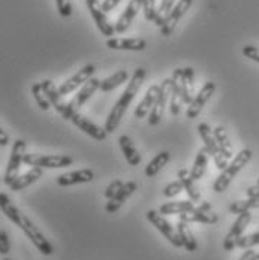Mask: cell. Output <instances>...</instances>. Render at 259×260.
Returning a JSON list of instances; mask_svg holds the SVG:
<instances>
[{
	"label": "cell",
	"instance_id": "cell-1",
	"mask_svg": "<svg viewBox=\"0 0 259 260\" xmlns=\"http://www.w3.org/2000/svg\"><path fill=\"white\" fill-rule=\"evenodd\" d=\"M0 209L15 226H18L26 234L27 238L39 250L41 254L51 256L54 253V247L51 242L45 238V235L41 232V229L27 217L26 214L23 211H20V208L11 201V198L6 193H0Z\"/></svg>",
	"mask_w": 259,
	"mask_h": 260
},
{
	"label": "cell",
	"instance_id": "cell-2",
	"mask_svg": "<svg viewBox=\"0 0 259 260\" xmlns=\"http://www.w3.org/2000/svg\"><path fill=\"white\" fill-rule=\"evenodd\" d=\"M146 77H147V72H146V69H142V68H138V69L133 72V75L130 77V81L128 82L126 90L122 93V96L119 98V101H117V102L114 104V106H112L109 115L106 117V121H105L104 126V129L106 130V133H114V132L117 130L119 124L122 123L123 115L126 114V111H128V108L130 106V104L133 102L135 96H136L138 91L141 90V87H142V84H144V81H146Z\"/></svg>",
	"mask_w": 259,
	"mask_h": 260
},
{
	"label": "cell",
	"instance_id": "cell-3",
	"mask_svg": "<svg viewBox=\"0 0 259 260\" xmlns=\"http://www.w3.org/2000/svg\"><path fill=\"white\" fill-rule=\"evenodd\" d=\"M252 156H253V153L249 148H243L238 154H235V157L231 160V163H228V166L223 171H220L219 177L214 180L213 190L216 193H223L231 185V182L237 177V174L252 160Z\"/></svg>",
	"mask_w": 259,
	"mask_h": 260
},
{
	"label": "cell",
	"instance_id": "cell-4",
	"mask_svg": "<svg viewBox=\"0 0 259 260\" xmlns=\"http://www.w3.org/2000/svg\"><path fill=\"white\" fill-rule=\"evenodd\" d=\"M27 144L24 139H17L12 144V150H11V156L6 165V171L3 175V182L9 187L12 182L18 178L20 174V168L24 163V156H26Z\"/></svg>",
	"mask_w": 259,
	"mask_h": 260
},
{
	"label": "cell",
	"instance_id": "cell-5",
	"mask_svg": "<svg viewBox=\"0 0 259 260\" xmlns=\"http://www.w3.org/2000/svg\"><path fill=\"white\" fill-rule=\"evenodd\" d=\"M24 163L32 168L41 169H59L74 163V158L66 154H26Z\"/></svg>",
	"mask_w": 259,
	"mask_h": 260
},
{
	"label": "cell",
	"instance_id": "cell-6",
	"mask_svg": "<svg viewBox=\"0 0 259 260\" xmlns=\"http://www.w3.org/2000/svg\"><path fill=\"white\" fill-rule=\"evenodd\" d=\"M172 85H174L172 78H165L160 82L156 102L152 108V111H150V114H149V124L150 126H157L162 121L165 109H166V104L169 102V98L172 93Z\"/></svg>",
	"mask_w": 259,
	"mask_h": 260
},
{
	"label": "cell",
	"instance_id": "cell-7",
	"mask_svg": "<svg viewBox=\"0 0 259 260\" xmlns=\"http://www.w3.org/2000/svg\"><path fill=\"white\" fill-rule=\"evenodd\" d=\"M198 133H199V136H201V139L204 142V148L207 150L208 156L213 157L216 168L219 171H223L228 166V158L220 153L217 141H216L214 133H213V129L208 126L207 123H199L198 124Z\"/></svg>",
	"mask_w": 259,
	"mask_h": 260
},
{
	"label": "cell",
	"instance_id": "cell-8",
	"mask_svg": "<svg viewBox=\"0 0 259 260\" xmlns=\"http://www.w3.org/2000/svg\"><path fill=\"white\" fill-rule=\"evenodd\" d=\"M42 88H44V93L47 94V98L50 99L51 102V106L65 118V120H71V117L75 114V112H79V111H74L71 106H69V102L63 101V96L60 94L59 91V87L54 85L51 79H44L42 82Z\"/></svg>",
	"mask_w": 259,
	"mask_h": 260
},
{
	"label": "cell",
	"instance_id": "cell-9",
	"mask_svg": "<svg viewBox=\"0 0 259 260\" xmlns=\"http://www.w3.org/2000/svg\"><path fill=\"white\" fill-rule=\"evenodd\" d=\"M180 220L186 223H204V224H216L219 221L217 214L213 211L211 204L207 201H203L198 207L190 211H186L180 214Z\"/></svg>",
	"mask_w": 259,
	"mask_h": 260
},
{
	"label": "cell",
	"instance_id": "cell-10",
	"mask_svg": "<svg viewBox=\"0 0 259 260\" xmlns=\"http://www.w3.org/2000/svg\"><path fill=\"white\" fill-rule=\"evenodd\" d=\"M146 215H147V220H149V221L155 226L156 229L163 235L176 248L183 247L182 239H180V236L177 234V229H176V228H174V226H172L160 212H157L155 209H149Z\"/></svg>",
	"mask_w": 259,
	"mask_h": 260
},
{
	"label": "cell",
	"instance_id": "cell-11",
	"mask_svg": "<svg viewBox=\"0 0 259 260\" xmlns=\"http://www.w3.org/2000/svg\"><path fill=\"white\" fill-rule=\"evenodd\" d=\"M95 72H96L95 64L89 63V64L82 66L75 75H72L71 78L66 79V81L59 87L60 94H62V96H66V94L74 93L77 88H81V87L89 81V79H92L93 77H95Z\"/></svg>",
	"mask_w": 259,
	"mask_h": 260
},
{
	"label": "cell",
	"instance_id": "cell-12",
	"mask_svg": "<svg viewBox=\"0 0 259 260\" xmlns=\"http://www.w3.org/2000/svg\"><path fill=\"white\" fill-rule=\"evenodd\" d=\"M252 221V212H243L237 217V220L234 221V224L231 226L229 232L226 234L225 239H223V250L225 251H233L234 248L237 247L238 239L244 235V231L247 229L249 223Z\"/></svg>",
	"mask_w": 259,
	"mask_h": 260
},
{
	"label": "cell",
	"instance_id": "cell-13",
	"mask_svg": "<svg viewBox=\"0 0 259 260\" xmlns=\"http://www.w3.org/2000/svg\"><path fill=\"white\" fill-rule=\"evenodd\" d=\"M216 88H217V85H216V82H213V81H207L204 85H203V88L198 91V94L192 99V102L189 104L187 106V111H186V117L187 118H196L198 115H199V112H201V109L206 106L208 101L211 99V96L216 93Z\"/></svg>",
	"mask_w": 259,
	"mask_h": 260
},
{
	"label": "cell",
	"instance_id": "cell-14",
	"mask_svg": "<svg viewBox=\"0 0 259 260\" xmlns=\"http://www.w3.org/2000/svg\"><path fill=\"white\" fill-rule=\"evenodd\" d=\"M192 5H193V0H179V3H176V6L171 9L169 15L166 17V20L160 26L162 36H171L172 35V31L176 30L179 21L184 17V14L190 9Z\"/></svg>",
	"mask_w": 259,
	"mask_h": 260
},
{
	"label": "cell",
	"instance_id": "cell-15",
	"mask_svg": "<svg viewBox=\"0 0 259 260\" xmlns=\"http://www.w3.org/2000/svg\"><path fill=\"white\" fill-rule=\"evenodd\" d=\"M85 5L89 8V12L93 18V21L96 23V27L99 28V31L106 38H112L116 30H114V26H111L106 14L104 12L101 2L99 0H85Z\"/></svg>",
	"mask_w": 259,
	"mask_h": 260
},
{
	"label": "cell",
	"instance_id": "cell-16",
	"mask_svg": "<svg viewBox=\"0 0 259 260\" xmlns=\"http://www.w3.org/2000/svg\"><path fill=\"white\" fill-rule=\"evenodd\" d=\"M69 121H71L75 127H78V129L81 130V132H84L87 136H90L92 139H95V141H98V142H102L105 138H106V135H108L104 127L95 124L92 120H89L87 117L81 115L79 112H75V114L71 117Z\"/></svg>",
	"mask_w": 259,
	"mask_h": 260
},
{
	"label": "cell",
	"instance_id": "cell-17",
	"mask_svg": "<svg viewBox=\"0 0 259 260\" xmlns=\"http://www.w3.org/2000/svg\"><path fill=\"white\" fill-rule=\"evenodd\" d=\"M105 45L109 50L122 51H144L147 48V42L142 38H109Z\"/></svg>",
	"mask_w": 259,
	"mask_h": 260
},
{
	"label": "cell",
	"instance_id": "cell-18",
	"mask_svg": "<svg viewBox=\"0 0 259 260\" xmlns=\"http://www.w3.org/2000/svg\"><path fill=\"white\" fill-rule=\"evenodd\" d=\"M99 87H101V79L95 78V77L92 79H89V81L78 90V93L74 96V99L69 101V106H71L74 111H79V108L85 104V102L99 90Z\"/></svg>",
	"mask_w": 259,
	"mask_h": 260
},
{
	"label": "cell",
	"instance_id": "cell-19",
	"mask_svg": "<svg viewBox=\"0 0 259 260\" xmlns=\"http://www.w3.org/2000/svg\"><path fill=\"white\" fill-rule=\"evenodd\" d=\"M95 180V172L92 169H78L74 172H66L57 177V184L60 187H71L77 184H85Z\"/></svg>",
	"mask_w": 259,
	"mask_h": 260
},
{
	"label": "cell",
	"instance_id": "cell-20",
	"mask_svg": "<svg viewBox=\"0 0 259 260\" xmlns=\"http://www.w3.org/2000/svg\"><path fill=\"white\" fill-rule=\"evenodd\" d=\"M138 188V184L135 181H129V182H125L123 184V187L120 188V191L112 198V199H109L108 202H106V205H105V211L108 212V214H114V212H117L119 209L123 207V204L129 199L130 196L135 193V190Z\"/></svg>",
	"mask_w": 259,
	"mask_h": 260
},
{
	"label": "cell",
	"instance_id": "cell-21",
	"mask_svg": "<svg viewBox=\"0 0 259 260\" xmlns=\"http://www.w3.org/2000/svg\"><path fill=\"white\" fill-rule=\"evenodd\" d=\"M141 8H142V0H130L128 6L125 8L123 14L119 17V20L114 26V30L117 33H125L130 27V24L133 23V20L138 15V12L141 11Z\"/></svg>",
	"mask_w": 259,
	"mask_h": 260
},
{
	"label": "cell",
	"instance_id": "cell-22",
	"mask_svg": "<svg viewBox=\"0 0 259 260\" xmlns=\"http://www.w3.org/2000/svg\"><path fill=\"white\" fill-rule=\"evenodd\" d=\"M177 178L182 181L183 187H184V191L187 193L189 199L192 202H201V193H199V188L196 185V181L193 180V177L190 175V171L187 169H180L177 172Z\"/></svg>",
	"mask_w": 259,
	"mask_h": 260
},
{
	"label": "cell",
	"instance_id": "cell-23",
	"mask_svg": "<svg viewBox=\"0 0 259 260\" xmlns=\"http://www.w3.org/2000/svg\"><path fill=\"white\" fill-rule=\"evenodd\" d=\"M42 175H44V169H41V168H32L30 171H27L26 174L18 175V178L9 185V188L12 191H21V190L27 188L28 185L35 184L39 178H42Z\"/></svg>",
	"mask_w": 259,
	"mask_h": 260
},
{
	"label": "cell",
	"instance_id": "cell-24",
	"mask_svg": "<svg viewBox=\"0 0 259 260\" xmlns=\"http://www.w3.org/2000/svg\"><path fill=\"white\" fill-rule=\"evenodd\" d=\"M157 93H159V85H152L147 90V93L142 98V101L135 108V112L133 114H135L136 118H146L150 114V111H152V108H153V105L156 102Z\"/></svg>",
	"mask_w": 259,
	"mask_h": 260
},
{
	"label": "cell",
	"instance_id": "cell-25",
	"mask_svg": "<svg viewBox=\"0 0 259 260\" xmlns=\"http://www.w3.org/2000/svg\"><path fill=\"white\" fill-rule=\"evenodd\" d=\"M119 145H120L122 153H123V156L130 166H138L141 163V154L138 153V150L135 148L132 139L128 135H122L119 138Z\"/></svg>",
	"mask_w": 259,
	"mask_h": 260
},
{
	"label": "cell",
	"instance_id": "cell-26",
	"mask_svg": "<svg viewBox=\"0 0 259 260\" xmlns=\"http://www.w3.org/2000/svg\"><path fill=\"white\" fill-rule=\"evenodd\" d=\"M176 229H177V234H179L180 239H182L183 247H184L189 253L196 251V250H198V242H196L195 236H193L190 228H189V223L180 220V221L177 223V228H176Z\"/></svg>",
	"mask_w": 259,
	"mask_h": 260
},
{
	"label": "cell",
	"instance_id": "cell-27",
	"mask_svg": "<svg viewBox=\"0 0 259 260\" xmlns=\"http://www.w3.org/2000/svg\"><path fill=\"white\" fill-rule=\"evenodd\" d=\"M169 158H171L169 151H160L159 154H156V156L150 160V163L146 166V177H147V178H153V177H156V175L168 165Z\"/></svg>",
	"mask_w": 259,
	"mask_h": 260
},
{
	"label": "cell",
	"instance_id": "cell-28",
	"mask_svg": "<svg viewBox=\"0 0 259 260\" xmlns=\"http://www.w3.org/2000/svg\"><path fill=\"white\" fill-rule=\"evenodd\" d=\"M129 79V74H128V71H125V69H122V71H117L116 74H112L111 77H108V78H105L101 81V87H99V90L101 91H104V93H109V91H112V90H116L117 87H120L123 82H126Z\"/></svg>",
	"mask_w": 259,
	"mask_h": 260
},
{
	"label": "cell",
	"instance_id": "cell-29",
	"mask_svg": "<svg viewBox=\"0 0 259 260\" xmlns=\"http://www.w3.org/2000/svg\"><path fill=\"white\" fill-rule=\"evenodd\" d=\"M213 133H214V138L217 141L220 153L229 160L233 157V145H231V141H229V136L226 133V129L223 126H217L216 129L213 130Z\"/></svg>",
	"mask_w": 259,
	"mask_h": 260
},
{
	"label": "cell",
	"instance_id": "cell-30",
	"mask_svg": "<svg viewBox=\"0 0 259 260\" xmlns=\"http://www.w3.org/2000/svg\"><path fill=\"white\" fill-rule=\"evenodd\" d=\"M195 208V202L192 201H180V202H166L163 204L160 208H159V212L162 215H176V214H183L186 211H190V209Z\"/></svg>",
	"mask_w": 259,
	"mask_h": 260
},
{
	"label": "cell",
	"instance_id": "cell-31",
	"mask_svg": "<svg viewBox=\"0 0 259 260\" xmlns=\"http://www.w3.org/2000/svg\"><path fill=\"white\" fill-rule=\"evenodd\" d=\"M207 166H208L207 150H206V148H201V150L198 151V154H196V158H195V161H193L192 169H190V175L193 177V180H195V181H198V180H201V178L204 177V174H206V171H207Z\"/></svg>",
	"mask_w": 259,
	"mask_h": 260
},
{
	"label": "cell",
	"instance_id": "cell-32",
	"mask_svg": "<svg viewBox=\"0 0 259 260\" xmlns=\"http://www.w3.org/2000/svg\"><path fill=\"white\" fill-rule=\"evenodd\" d=\"M259 208V198H247L244 201H235L229 205V212L231 214H243V212H249L252 209Z\"/></svg>",
	"mask_w": 259,
	"mask_h": 260
},
{
	"label": "cell",
	"instance_id": "cell-33",
	"mask_svg": "<svg viewBox=\"0 0 259 260\" xmlns=\"http://www.w3.org/2000/svg\"><path fill=\"white\" fill-rule=\"evenodd\" d=\"M32 94L35 98V102L38 104V106L42 111H48L51 108V102L47 98V94L44 93V88H42V84L41 82H36V84L32 85Z\"/></svg>",
	"mask_w": 259,
	"mask_h": 260
},
{
	"label": "cell",
	"instance_id": "cell-34",
	"mask_svg": "<svg viewBox=\"0 0 259 260\" xmlns=\"http://www.w3.org/2000/svg\"><path fill=\"white\" fill-rule=\"evenodd\" d=\"M176 6V0H162L160 6L157 9V18L155 20V24L157 27H160L163 24V21L166 20V17L169 15L171 9Z\"/></svg>",
	"mask_w": 259,
	"mask_h": 260
},
{
	"label": "cell",
	"instance_id": "cell-35",
	"mask_svg": "<svg viewBox=\"0 0 259 260\" xmlns=\"http://www.w3.org/2000/svg\"><path fill=\"white\" fill-rule=\"evenodd\" d=\"M255 245H259V231L250 235H243L238 239V242H237V247L238 248H243V250L253 248Z\"/></svg>",
	"mask_w": 259,
	"mask_h": 260
},
{
	"label": "cell",
	"instance_id": "cell-36",
	"mask_svg": "<svg viewBox=\"0 0 259 260\" xmlns=\"http://www.w3.org/2000/svg\"><path fill=\"white\" fill-rule=\"evenodd\" d=\"M183 190H184V187H183L182 181H180V180H176V181L169 182V184H166V185L163 187L162 194H163L165 198H176V196H179V194L182 193Z\"/></svg>",
	"mask_w": 259,
	"mask_h": 260
},
{
	"label": "cell",
	"instance_id": "cell-37",
	"mask_svg": "<svg viewBox=\"0 0 259 260\" xmlns=\"http://www.w3.org/2000/svg\"><path fill=\"white\" fill-rule=\"evenodd\" d=\"M142 12L146 20L155 23V20L157 18V8L155 0H142Z\"/></svg>",
	"mask_w": 259,
	"mask_h": 260
},
{
	"label": "cell",
	"instance_id": "cell-38",
	"mask_svg": "<svg viewBox=\"0 0 259 260\" xmlns=\"http://www.w3.org/2000/svg\"><path fill=\"white\" fill-rule=\"evenodd\" d=\"M55 6H57L59 14L63 18H68V17L72 15V3H71V0H55Z\"/></svg>",
	"mask_w": 259,
	"mask_h": 260
},
{
	"label": "cell",
	"instance_id": "cell-39",
	"mask_svg": "<svg viewBox=\"0 0 259 260\" xmlns=\"http://www.w3.org/2000/svg\"><path fill=\"white\" fill-rule=\"evenodd\" d=\"M123 184L125 182L122 181V180H114L112 182H109V185L105 188V191H104V196L109 201V199H112L119 191H120V188L123 187Z\"/></svg>",
	"mask_w": 259,
	"mask_h": 260
},
{
	"label": "cell",
	"instance_id": "cell-40",
	"mask_svg": "<svg viewBox=\"0 0 259 260\" xmlns=\"http://www.w3.org/2000/svg\"><path fill=\"white\" fill-rule=\"evenodd\" d=\"M11 251V241L5 231H0V254L8 256Z\"/></svg>",
	"mask_w": 259,
	"mask_h": 260
},
{
	"label": "cell",
	"instance_id": "cell-41",
	"mask_svg": "<svg viewBox=\"0 0 259 260\" xmlns=\"http://www.w3.org/2000/svg\"><path fill=\"white\" fill-rule=\"evenodd\" d=\"M243 54H244L247 58H250V60H253V61L259 63V48L258 47H253V45H246V47H243Z\"/></svg>",
	"mask_w": 259,
	"mask_h": 260
},
{
	"label": "cell",
	"instance_id": "cell-42",
	"mask_svg": "<svg viewBox=\"0 0 259 260\" xmlns=\"http://www.w3.org/2000/svg\"><path fill=\"white\" fill-rule=\"evenodd\" d=\"M120 2H122V0H104L101 5H102V9H104L105 14H108V12H111Z\"/></svg>",
	"mask_w": 259,
	"mask_h": 260
},
{
	"label": "cell",
	"instance_id": "cell-43",
	"mask_svg": "<svg viewBox=\"0 0 259 260\" xmlns=\"http://www.w3.org/2000/svg\"><path fill=\"white\" fill-rule=\"evenodd\" d=\"M238 260H259V253H255V250L252 248H247Z\"/></svg>",
	"mask_w": 259,
	"mask_h": 260
},
{
	"label": "cell",
	"instance_id": "cell-44",
	"mask_svg": "<svg viewBox=\"0 0 259 260\" xmlns=\"http://www.w3.org/2000/svg\"><path fill=\"white\" fill-rule=\"evenodd\" d=\"M9 144V135L0 127V147H8Z\"/></svg>",
	"mask_w": 259,
	"mask_h": 260
},
{
	"label": "cell",
	"instance_id": "cell-45",
	"mask_svg": "<svg viewBox=\"0 0 259 260\" xmlns=\"http://www.w3.org/2000/svg\"><path fill=\"white\" fill-rule=\"evenodd\" d=\"M247 198H259V185H252L247 188Z\"/></svg>",
	"mask_w": 259,
	"mask_h": 260
},
{
	"label": "cell",
	"instance_id": "cell-46",
	"mask_svg": "<svg viewBox=\"0 0 259 260\" xmlns=\"http://www.w3.org/2000/svg\"><path fill=\"white\" fill-rule=\"evenodd\" d=\"M3 260H12V259H9V257H5V259Z\"/></svg>",
	"mask_w": 259,
	"mask_h": 260
},
{
	"label": "cell",
	"instance_id": "cell-47",
	"mask_svg": "<svg viewBox=\"0 0 259 260\" xmlns=\"http://www.w3.org/2000/svg\"><path fill=\"white\" fill-rule=\"evenodd\" d=\"M256 185H259V180H258V182H256Z\"/></svg>",
	"mask_w": 259,
	"mask_h": 260
},
{
	"label": "cell",
	"instance_id": "cell-48",
	"mask_svg": "<svg viewBox=\"0 0 259 260\" xmlns=\"http://www.w3.org/2000/svg\"><path fill=\"white\" fill-rule=\"evenodd\" d=\"M0 181H2V180H0Z\"/></svg>",
	"mask_w": 259,
	"mask_h": 260
}]
</instances>
